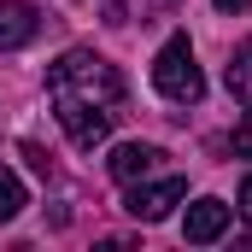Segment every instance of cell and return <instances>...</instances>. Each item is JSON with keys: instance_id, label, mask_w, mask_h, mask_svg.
Here are the masks:
<instances>
[{"instance_id": "6da1fadb", "label": "cell", "mask_w": 252, "mask_h": 252, "mask_svg": "<svg viewBox=\"0 0 252 252\" xmlns=\"http://www.w3.org/2000/svg\"><path fill=\"white\" fill-rule=\"evenodd\" d=\"M47 94H53V100L100 106V112H118V106H124V76H118V64H106L100 53L70 47V53L53 59V70H47Z\"/></svg>"}, {"instance_id": "7a4b0ae2", "label": "cell", "mask_w": 252, "mask_h": 252, "mask_svg": "<svg viewBox=\"0 0 252 252\" xmlns=\"http://www.w3.org/2000/svg\"><path fill=\"white\" fill-rule=\"evenodd\" d=\"M153 88H158L164 100H176V106H199V100H205V76H199V64H193L188 35H170V41L158 47V59H153Z\"/></svg>"}, {"instance_id": "3957f363", "label": "cell", "mask_w": 252, "mask_h": 252, "mask_svg": "<svg viewBox=\"0 0 252 252\" xmlns=\"http://www.w3.org/2000/svg\"><path fill=\"white\" fill-rule=\"evenodd\" d=\"M182 193H188V182L182 176H158V182H129V199L124 211L135 217V223H158V217H170V205H182Z\"/></svg>"}, {"instance_id": "277c9868", "label": "cell", "mask_w": 252, "mask_h": 252, "mask_svg": "<svg viewBox=\"0 0 252 252\" xmlns=\"http://www.w3.org/2000/svg\"><path fill=\"white\" fill-rule=\"evenodd\" d=\"M53 112H59V124H64V135H70V147H82V153H94V147L112 135V118H118V112L82 106V100H53Z\"/></svg>"}, {"instance_id": "5b68a950", "label": "cell", "mask_w": 252, "mask_h": 252, "mask_svg": "<svg viewBox=\"0 0 252 252\" xmlns=\"http://www.w3.org/2000/svg\"><path fill=\"white\" fill-rule=\"evenodd\" d=\"M158 147H147V141H124V147H112V158H106V170H112V182H141V176H153L158 170Z\"/></svg>"}, {"instance_id": "8992f818", "label": "cell", "mask_w": 252, "mask_h": 252, "mask_svg": "<svg viewBox=\"0 0 252 252\" xmlns=\"http://www.w3.org/2000/svg\"><path fill=\"white\" fill-rule=\"evenodd\" d=\"M223 229H229V205L223 199H193L188 217H182V235H188L193 247H211Z\"/></svg>"}, {"instance_id": "52a82bcc", "label": "cell", "mask_w": 252, "mask_h": 252, "mask_svg": "<svg viewBox=\"0 0 252 252\" xmlns=\"http://www.w3.org/2000/svg\"><path fill=\"white\" fill-rule=\"evenodd\" d=\"M35 30H41V18H35V6H30V0H0V53H12V47L35 41Z\"/></svg>"}, {"instance_id": "ba28073f", "label": "cell", "mask_w": 252, "mask_h": 252, "mask_svg": "<svg viewBox=\"0 0 252 252\" xmlns=\"http://www.w3.org/2000/svg\"><path fill=\"white\" fill-rule=\"evenodd\" d=\"M229 94L252 112V41H247V47H235V59H229Z\"/></svg>"}, {"instance_id": "9c48e42d", "label": "cell", "mask_w": 252, "mask_h": 252, "mask_svg": "<svg viewBox=\"0 0 252 252\" xmlns=\"http://www.w3.org/2000/svg\"><path fill=\"white\" fill-rule=\"evenodd\" d=\"M18 211H24V182L12 170H0V223H12Z\"/></svg>"}, {"instance_id": "30bf717a", "label": "cell", "mask_w": 252, "mask_h": 252, "mask_svg": "<svg viewBox=\"0 0 252 252\" xmlns=\"http://www.w3.org/2000/svg\"><path fill=\"white\" fill-rule=\"evenodd\" d=\"M229 147H235V158H252V112L235 124V135H229Z\"/></svg>"}, {"instance_id": "8fae6325", "label": "cell", "mask_w": 252, "mask_h": 252, "mask_svg": "<svg viewBox=\"0 0 252 252\" xmlns=\"http://www.w3.org/2000/svg\"><path fill=\"white\" fill-rule=\"evenodd\" d=\"M241 217H247V223H252V176H247V182H241Z\"/></svg>"}, {"instance_id": "7c38bea8", "label": "cell", "mask_w": 252, "mask_h": 252, "mask_svg": "<svg viewBox=\"0 0 252 252\" xmlns=\"http://www.w3.org/2000/svg\"><path fill=\"white\" fill-rule=\"evenodd\" d=\"M211 6H217V12H247L252 0H211Z\"/></svg>"}]
</instances>
